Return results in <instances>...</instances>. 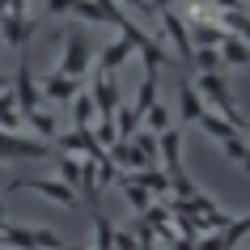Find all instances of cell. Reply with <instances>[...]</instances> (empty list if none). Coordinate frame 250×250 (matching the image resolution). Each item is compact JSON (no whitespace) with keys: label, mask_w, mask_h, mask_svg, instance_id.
Segmentation results:
<instances>
[{"label":"cell","mask_w":250,"mask_h":250,"mask_svg":"<svg viewBox=\"0 0 250 250\" xmlns=\"http://www.w3.org/2000/svg\"><path fill=\"white\" fill-rule=\"evenodd\" d=\"M191 89L199 93V102L212 106V115H221L233 123V132L246 136V115H242V106H233V93H229V85H225L221 72H199L195 81H191Z\"/></svg>","instance_id":"cell-1"},{"label":"cell","mask_w":250,"mask_h":250,"mask_svg":"<svg viewBox=\"0 0 250 250\" xmlns=\"http://www.w3.org/2000/svg\"><path fill=\"white\" fill-rule=\"evenodd\" d=\"M93 55H98V47H93L89 30L85 26H68L64 30V51H60V60H55V72H64V77L81 81L93 72Z\"/></svg>","instance_id":"cell-2"},{"label":"cell","mask_w":250,"mask_h":250,"mask_svg":"<svg viewBox=\"0 0 250 250\" xmlns=\"http://www.w3.org/2000/svg\"><path fill=\"white\" fill-rule=\"evenodd\" d=\"M42 157H51L47 140H34V136H21V132H0V161L21 166V161H42Z\"/></svg>","instance_id":"cell-3"},{"label":"cell","mask_w":250,"mask_h":250,"mask_svg":"<svg viewBox=\"0 0 250 250\" xmlns=\"http://www.w3.org/2000/svg\"><path fill=\"white\" fill-rule=\"evenodd\" d=\"M0 246H9V250H60L64 242L51 229H17V225H4L0 229Z\"/></svg>","instance_id":"cell-4"},{"label":"cell","mask_w":250,"mask_h":250,"mask_svg":"<svg viewBox=\"0 0 250 250\" xmlns=\"http://www.w3.org/2000/svg\"><path fill=\"white\" fill-rule=\"evenodd\" d=\"M157 21H161V34H157V39H161V42L170 39L174 60H178V64H191L195 47H191V34H187V21H183L178 13H174V9H161V13H157Z\"/></svg>","instance_id":"cell-5"},{"label":"cell","mask_w":250,"mask_h":250,"mask_svg":"<svg viewBox=\"0 0 250 250\" xmlns=\"http://www.w3.org/2000/svg\"><path fill=\"white\" fill-rule=\"evenodd\" d=\"M9 191H34V195L51 199L60 208H72V204H77V191L64 187V183H51V178H26V174H17L13 183H9Z\"/></svg>","instance_id":"cell-6"},{"label":"cell","mask_w":250,"mask_h":250,"mask_svg":"<svg viewBox=\"0 0 250 250\" xmlns=\"http://www.w3.org/2000/svg\"><path fill=\"white\" fill-rule=\"evenodd\" d=\"M34 30H39V17H30V13H4L0 17V42L4 47H26L34 39Z\"/></svg>","instance_id":"cell-7"},{"label":"cell","mask_w":250,"mask_h":250,"mask_svg":"<svg viewBox=\"0 0 250 250\" xmlns=\"http://www.w3.org/2000/svg\"><path fill=\"white\" fill-rule=\"evenodd\" d=\"M13 102H17V110H21V115H26V110H39V81H34V72H30V60H21V64H17V81H13Z\"/></svg>","instance_id":"cell-8"},{"label":"cell","mask_w":250,"mask_h":250,"mask_svg":"<svg viewBox=\"0 0 250 250\" xmlns=\"http://www.w3.org/2000/svg\"><path fill=\"white\" fill-rule=\"evenodd\" d=\"M106 157L115 161V170H119V174H140V170H153V166H148V157L132 145V140H115V145L106 148Z\"/></svg>","instance_id":"cell-9"},{"label":"cell","mask_w":250,"mask_h":250,"mask_svg":"<svg viewBox=\"0 0 250 250\" xmlns=\"http://www.w3.org/2000/svg\"><path fill=\"white\" fill-rule=\"evenodd\" d=\"M132 55H136V47H132L127 39H123V34H119L115 42H106L102 51H98V77H115V72H119L123 64H127Z\"/></svg>","instance_id":"cell-10"},{"label":"cell","mask_w":250,"mask_h":250,"mask_svg":"<svg viewBox=\"0 0 250 250\" xmlns=\"http://www.w3.org/2000/svg\"><path fill=\"white\" fill-rule=\"evenodd\" d=\"M157 157L166 161V174H178V170H183V132H178V127L157 132Z\"/></svg>","instance_id":"cell-11"},{"label":"cell","mask_w":250,"mask_h":250,"mask_svg":"<svg viewBox=\"0 0 250 250\" xmlns=\"http://www.w3.org/2000/svg\"><path fill=\"white\" fill-rule=\"evenodd\" d=\"M39 93H42V98H51V102H72V98L81 93V85L72 77H64V72H55V68H51V72L42 77Z\"/></svg>","instance_id":"cell-12"},{"label":"cell","mask_w":250,"mask_h":250,"mask_svg":"<svg viewBox=\"0 0 250 250\" xmlns=\"http://www.w3.org/2000/svg\"><path fill=\"white\" fill-rule=\"evenodd\" d=\"M93 110H98V119H106V115H115L119 110V85H115V77H98L93 81Z\"/></svg>","instance_id":"cell-13"},{"label":"cell","mask_w":250,"mask_h":250,"mask_svg":"<svg viewBox=\"0 0 250 250\" xmlns=\"http://www.w3.org/2000/svg\"><path fill=\"white\" fill-rule=\"evenodd\" d=\"M21 123H30V136H34V140H47V145H51L55 132H60V119L47 115V110H26Z\"/></svg>","instance_id":"cell-14"},{"label":"cell","mask_w":250,"mask_h":250,"mask_svg":"<svg viewBox=\"0 0 250 250\" xmlns=\"http://www.w3.org/2000/svg\"><path fill=\"white\" fill-rule=\"evenodd\" d=\"M115 187H119V191H123V199H127V208H132L136 216H140V212H145L148 204H153V195H148L145 187L136 183L132 174H119V183H115Z\"/></svg>","instance_id":"cell-15"},{"label":"cell","mask_w":250,"mask_h":250,"mask_svg":"<svg viewBox=\"0 0 250 250\" xmlns=\"http://www.w3.org/2000/svg\"><path fill=\"white\" fill-rule=\"evenodd\" d=\"M204 110H208V106L199 102V93L191 89V81H183V85H178V119H183V123H195Z\"/></svg>","instance_id":"cell-16"},{"label":"cell","mask_w":250,"mask_h":250,"mask_svg":"<svg viewBox=\"0 0 250 250\" xmlns=\"http://www.w3.org/2000/svg\"><path fill=\"white\" fill-rule=\"evenodd\" d=\"M132 178L145 187L153 199H170V174L166 170H140V174H132Z\"/></svg>","instance_id":"cell-17"},{"label":"cell","mask_w":250,"mask_h":250,"mask_svg":"<svg viewBox=\"0 0 250 250\" xmlns=\"http://www.w3.org/2000/svg\"><path fill=\"white\" fill-rule=\"evenodd\" d=\"M93 123H98L93 98H89V93H77V98H72V127H77V132H89Z\"/></svg>","instance_id":"cell-18"},{"label":"cell","mask_w":250,"mask_h":250,"mask_svg":"<svg viewBox=\"0 0 250 250\" xmlns=\"http://www.w3.org/2000/svg\"><path fill=\"white\" fill-rule=\"evenodd\" d=\"M216 51H221V64H229V68H246V39L225 34V39L216 42Z\"/></svg>","instance_id":"cell-19"},{"label":"cell","mask_w":250,"mask_h":250,"mask_svg":"<svg viewBox=\"0 0 250 250\" xmlns=\"http://www.w3.org/2000/svg\"><path fill=\"white\" fill-rule=\"evenodd\" d=\"M110 119H115V132H119V140H132V136L140 132V115H136L132 106H119V110H115Z\"/></svg>","instance_id":"cell-20"},{"label":"cell","mask_w":250,"mask_h":250,"mask_svg":"<svg viewBox=\"0 0 250 250\" xmlns=\"http://www.w3.org/2000/svg\"><path fill=\"white\" fill-rule=\"evenodd\" d=\"M93 250H115V225L106 212L93 216Z\"/></svg>","instance_id":"cell-21"},{"label":"cell","mask_w":250,"mask_h":250,"mask_svg":"<svg viewBox=\"0 0 250 250\" xmlns=\"http://www.w3.org/2000/svg\"><path fill=\"white\" fill-rule=\"evenodd\" d=\"M195 123L212 136V140H225V136H233V123H229V119H221V115H212V110H204ZM237 136H242V132H237Z\"/></svg>","instance_id":"cell-22"},{"label":"cell","mask_w":250,"mask_h":250,"mask_svg":"<svg viewBox=\"0 0 250 250\" xmlns=\"http://www.w3.org/2000/svg\"><path fill=\"white\" fill-rule=\"evenodd\" d=\"M195 195H199V183L187 170L170 174V199H195Z\"/></svg>","instance_id":"cell-23"},{"label":"cell","mask_w":250,"mask_h":250,"mask_svg":"<svg viewBox=\"0 0 250 250\" xmlns=\"http://www.w3.org/2000/svg\"><path fill=\"white\" fill-rule=\"evenodd\" d=\"M191 68H195V72H221V51H216V47H199L195 55H191Z\"/></svg>","instance_id":"cell-24"},{"label":"cell","mask_w":250,"mask_h":250,"mask_svg":"<svg viewBox=\"0 0 250 250\" xmlns=\"http://www.w3.org/2000/svg\"><path fill=\"white\" fill-rule=\"evenodd\" d=\"M153 102H157V77H145V81H140V89H136L132 110H136V115H145V110H148Z\"/></svg>","instance_id":"cell-25"},{"label":"cell","mask_w":250,"mask_h":250,"mask_svg":"<svg viewBox=\"0 0 250 250\" xmlns=\"http://www.w3.org/2000/svg\"><path fill=\"white\" fill-rule=\"evenodd\" d=\"M221 153H225V161H233V166H246V136H225L221 140Z\"/></svg>","instance_id":"cell-26"},{"label":"cell","mask_w":250,"mask_h":250,"mask_svg":"<svg viewBox=\"0 0 250 250\" xmlns=\"http://www.w3.org/2000/svg\"><path fill=\"white\" fill-rule=\"evenodd\" d=\"M55 166H60V178H64V187H72V191H77V183H81V161H77V157H68V153H55Z\"/></svg>","instance_id":"cell-27"},{"label":"cell","mask_w":250,"mask_h":250,"mask_svg":"<svg viewBox=\"0 0 250 250\" xmlns=\"http://www.w3.org/2000/svg\"><path fill=\"white\" fill-rule=\"evenodd\" d=\"M89 136H93V145H98V148H110V145L119 140L115 119H110V115H106V119H98V132H89Z\"/></svg>","instance_id":"cell-28"},{"label":"cell","mask_w":250,"mask_h":250,"mask_svg":"<svg viewBox=\"0 0 250 250\" xmlns=\"http://www.w3.org/2000/svg\"><path fill=\"white\" fill-rule=\"evenodd\" d=\"M132 145H136V148H140V153L148 157V166L157 161V136H153V132H145V127H140V132L132 136Z\"/></svg>","instance_id":"cell-29"},{"label":"cell","mask_w":250,"mask_h":250,"mask_svg":"<svg viewBox=\"0 0 250 250\" xmlns=\"http://www.w3.org/2000/svg\"><path fill=\"white\" fill-rule=\"evenodd\" d=\"M132 237H136V242H140V250L157 246V233L148 229V221H145V216H136V221H132Z\"/></svg>","instance_id":"cell-30"},{"label":"cell","mask_w":250,"mask_h":250,"mask_svg":"<svg viewBox=\"0 0 250 250\" xmlns=\"http://www.w3.org/2000/svg\"><path fill=\"white\" fill-rule=\"evenodd\" d=\"M115 250H140V242L132 237V229H115Z\"/></svg>","instance_id":"cell-31"},{"label":"cell","mask_w":250,"mask_h":250,"mask_svg":"<svg viewBox=\"0 0 250 250\" xmlns=\"http://www.w3.org/2000/svg\"><path fill=\"white\" fill-rule=\"evenodd\" d=\"M72 4H77V0H47V13H51V17H64V13H72Z\"/></svg>","instance_id":"cell-32"},{"label":"cell","mask_w":250,"mask_h":250,"mask_svg":"<svg viewBox=\"0 0 250 250\" xmlns=\"http://www.w3.org/2000/svg\"><path fill=\"white\" fill-rule=\"evenodd\" d=\"M0 221H9V212H4V199H0Z\"/></svg>","instance_id":"cell-33"},{"label":"cell","mask_w":250,"mask_h":250,"mask_svg":"<svg viewBox=\"0 0 250 250\" xmlns=\"http://www.w3.org/2000/svg\"><path fill=\"white\" fill-rule=\"evenodd\" d=\"M60 250H89V246H60Z\"/></svg>","instance_id":"cell-34"},{"label":"cell","mask_w":250,"mask_h":250,"mask_svg":"<svg viewBox=\"0 0 250 250\" xmlns=\"http://www.w3.org/2000/svg\"><path fill=\"white\" fill-rule=\"evenodd\" d=\"M0 85H4V77H0Z\"/></svg>","instance_id":"cell-35"}]
</instances>
